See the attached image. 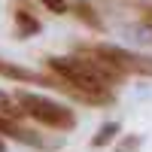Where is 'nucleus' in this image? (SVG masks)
Here are the masks:
<instances>
[{"mask_svg": "<svg viewBox=\"0 0 152 152\" xmlns=\"http://www.w3.org/2000/svg\"><path fill=\"white\" fill-rule=\"evenodd\" d=\"M15 34H18V40H28V37L34 34H40V21H37L31 15V9H24V6H15Z\"/></svg>", "mask_w": 152, "mask_h": 152, "instance_id": "5", "label": "nucleus"}, {"mask_svg": "<svg viewBox=\"0 0 152 152\" xmlns=\"http://www.w3.org/2000/svg\"><path fill=\"white\" fill-rule=\"evenodd\" d=\"M0 137L18 140V143H24V146H40V149L49 146L40 134H34V131H28V128H21V125L12 119V116H3V113H0Z\"/></svg>", "mask_w": 152, "mask_h": 152, "instance_id": "3", "label": "nucleus"}, {"mask_svg": "<svg viewBox=\"0 0 152 152\" xmlns=\"http://www.w3.org/2000/svg\"><path fill=\"white\" fill-rule=\"evenodd\" d=\"M15 100H18V107L24 110V116H31L34 122L46 125V128H55V131H73L76 128V113L67 110L64 104H58V100H52V97L18 91Z\"/></svg>", "mask_w": 152, "mask_h": 152, "instance_id": "1", "label": "nucleus"}, {"mask_svg": "<svg viewBox=\"0 0 152 152\" xmlns=\"http://www.w3.org/2000/svg\"><path fill=\"white\" fill-rule=\"evenodd\" d=\"M122 131V125L119 122H104L97 128V134L91 137V149H104V146H110L113 140H116V134Z\"/></svg>", "mask_w": 152, "mask_h": 152, "instance_id": "7", "label": "nucleus"}, {"mask_svg": "<svg viewBox=\"0 0 152 152\" xmlns=\"http://www.w3.org/2000/svg\"><path fill=\"white\" fill-rule=\"evenodd\" d=\"M100 55L107 61H113L125 76L134 73V76H152V55H137V52H128V49L122 46H110V43H100L94 46Z\"/></svg>", "mask_w": 152, "mask_h": 152, "instance_id": "2", "label": "nucleus"}, {"mask_svg": "<svg viewBox=\"0 0 152 152\" xmlns=\"http://www.w3.org/2000/svg\"><path fill=\"white\" fill-rule=\"evenodd\" d=\"M0 76L6 79H15V82H40V85H52L58 88V76H40L28 67H18V64H9V61H0Z\"/></svg>", "mask_w": 152, "mask_h": 152, "instance_id": "4", "label": "nucleus"}, {"mask_svg": "<svg viewBox=\"0 0 152 152\" xmlns=\"http://www.w3.org/2000/svg\"><path fill=\"white\" fill-rule=\"evenodd\" d=\"M140 15H143L146 24H152V3H143V6H140Z\"/></svg>", "mask_w": 152, "mask_h": 152, "instance_id": "11", "label": "nucleus"}, {"mask_svg": "<svg viewBox=\"0 0 152 152\" xmlns=\"http://www.w3.org/2000/svg\"><path fill=\"white\" fill-rule=\"evenodd\" d=\"M40 3H43L49 12H55V15H64V12H70V6L64 3V0H40Z\"/></svg>", "mask_w": 152, "mask_h": 152, "instance_id": "10", "label": "nucleus"}, {"mask_svg": "<svg viewBox=\"0 0 152 152\" xmlns=\"http://www.w3.org/2000/svg\"><path fill=\"white\" fill-rule=\"evenodd\" d=\"M140 146H143L140 134H125V137H119L113 143V152H140Z\"/></svg>", "mask_w": 152, "mask_h": 152, "instance_id": "8", "label": "nucleus"}, {"mask_svg": "<svg viewBox=\"0 0 152 152\" xmlns=\"http://www.w3.org/2000/svg\"><path fill=\"white\" fill-rule=\"evenodd\" d=\"M70 12H73V15L79 18L82 24H88L91 31H104V21H100V15L94 12V6H91V3H85V0H76V3L70 6Z\"/></svg>", "mask_w": 152, "mask_h": 152, "instance_id": "6", "label": "nucleus"}, {"mask_svg": "<svg viewBox=\"0 0 152 152\" xmlns=\"http://www.w3.org/2000/svg\"><path fill=\"white\" fill-rule=\"evenodd\" d=\"M0 113H3V116H12V119H21L24 116V110L18 107V100L9 97V94H3V91H0Z\"/></svg>", "mask_w": 152, "mask_h": 152, "instance_id": "9", "label": "nucleus"}, {"mask_svg": "<svg viewBox=\"0 0 152 152\" xmlns=\"http://www.w3.org/2000/svg\"><path fill=\"white\" fill-rule=\"evenodd\" d=\"M0 152H6V143H3V137H0Z\"/></svg>", "mask_w": 152, "mask_h": 152, "instance_id": "12", "label": "nucleus"}]
</instances>
